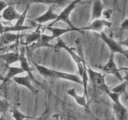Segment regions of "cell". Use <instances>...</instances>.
<instances>
[{
    "label": "cell",
    "instance_id": "7402d4cb",
    "mask_svg": "<svg viewBox=\"0 0 128 120\" xmlns=\"http://www.w3.org/2000/svg\"><path fill=\"white\" fill-rule=\"evenodd\" d=\"M81 81H82V85L83 86L84 90V95L86 96L88 100V81L89 78L88 74L87 72V64L84 66L83 72H82V75L81 76Z\"/></svg>",
    "mask_w": 128,
    "mask_h": 120
},
{
    "label": "cell",
    "instance_id": "52a82bcc",
    "mask_svg": "<svg viewBox=\"0 0 128 120\" xmlns=\"http://www.w3.org/2000/svg\"><path fill=\"white\" fill-rule=\"evenodd\" d=\"M111 26H112V22H110V21L106 19L100 18L93 20L87 26L80 29L82 32L84 31H91L100 33L103 31V30L105 28H110Z\"/></svg>",
    "mask_w": 128,
    "mask_h": 120
},
{
    "label": "cell",
    "instance_id": "f1b7e54d",
    "mask_svg": "<svg viewBox=\"0 0 128 120\" xmlns=\"http://www.w3.org/2000/svg\"><path fill=\"white\" fill-rule=\"evenodd\" d=\"M8 5V4L4 1L0 0V13H1L3 11V10L6 8Z\"/></svg>",
    "mask_w": 128,
    "mask_h": 120
},
{
    "label": "cell",
    "instance_id": "9c48e42d",
    "mask_svg": "<svg viewBox=\"0 0 128 120\" xmlns=\"http://www.w3.org/2000/svg\"><path fill=\"white\" fill-rule=\"evenodd\" d=\"M19 62L20 63V68L23 70L24 72H26L27 73V74L31 79L32 81H33L34 83L40 84V82L35 79L34 76L31 68L29 64L28 60L25 54V51L24 50H21V52L19 53Z\"/></svg>",
    "mask_w": 128,
    "mask_h": 120
},
{
    "label": "cell",
    "instance_id": "9a60e30c",
    "mask_svg": "<svg viewBox=\"0 0 128 120\" xmlns=\"http://www.w3.org/2000/svg\"><path fill=\"white\" fill-rule=\"evenodd\" d=\"M67 94L74 99L76 103L80 106L84 108H88V98L84 95L78 94L74 88H70L67 90Z\"/></svg>",
    "mask_w": 128,
    "mask_h": 120
},
{
    "label": "cell",
    "instance_id": "ffe728a7",
    "mask_svg": "<svg viewBox=\"0 0 128 120\" xmlns=\"http://www.w3.org/2000/svg\"><path fill=\"white\" fill-rule=\"evenodd\" d=\"M24 71L20 67H16V66H8V72L6 76L4 77V80L2 83L5 84L8 82L10 80L16 77L18 75L23 73Z\"/></svg>",
    "mask_w": 128,
    "mask_h": 120
},
{
    "label": "cell",
    "instance_id": "277c9868",
    "mask_svg": "<svg viewBox=\"0 0 128 120\" xmlns=\"http://www.w3.org/2000/svg\"><path fill=\"white\" fill-rule=\"evenodd\" d=\"M106 93L113 102L112 110L118 120H128V110L120 101V94L108 90Z\"/></svg>",
    "mask_w": 128,
    "mask_h": 120
},
{
    "label": "cell",
    "instance_id": "d4e9b609",
    "mask_svg": "<svg viewBox=\"0 0 128 120\" xmlns=\"http://www.w3.org/2000/svg\"><path fill=\"white\" fill-rule=\"evenodd\" d=\"M29 8H30V6L29 5H27L26 7V8L24 9L23 12L20 15V18H19L18 20L16 21V22L15 23V26H21L24 25V22L25 20H26V16H27V12L29 10Z\"/></svg>",
    "mask_w": 128,
    "mask_h": 120
},
{
    "label": "cell",
    "instance_id": "6da1fadb",
    "mask_svg": "<svg viewBox=\"0 0 128 120\" xmlns=\"http://www.w3.org/2000/svg\"><path fill=\"white\" fill-rule=\"evenodd\" d=\"M34 65L38 72L44 78L61 79V80H67V81L76 82L79 84L82 85L81 78L74 74L56 71V70L50 69L46 66L37 63H34Z\"/></svg>",
    "mask_w": 128,
    "mask_h": 120
},
{
    "label": "cell",
    "instance_id": "ac0fdd59",
    "mask_svg": "<svg viewBox=\"0 0 128 120\" xmlns=\"http://www.w3.org/2000/svg\"><path fill=\"white\" fill-rule=\"evenodd\" d=\"M28 2V4L30 6L31 4L32 3H42L52 5H57L60 6H66L68 4L70 3L71 1L70 0H26Z\"/></svg>",
    "mask_w": 128,
    "mask_h": 120
},
{
    "label": "cell",
    "instance_id": "2e32d148",
    "mask_svg": "<svg viewBox=\"0 0 128 120\" xmlns=\"http://www.w3.org/2000/svg\"><path fill=\"white\" fill-rule=\"evenodd\" d=\"M31 28H33V26H26V25H22V26H15V25H12V26H4L0 21V34H1L4 33V32H20V31H24V30H30Z\"/></svg>",
    "mask_w": 128,
    "mask_h": 120
},
{
    "label": "cell",
    "instance_id": "ba28073f",
    "mask_svg": "<svg viewBox=\"0 0 128 120\" xmlns=\"http://www.w3.org/2000/svg\"><path fill=\"white\" fill-rule=\"evenodd\" d=\"M102 70L105 72H106V73L111 74L115 76L120 81H122L124 80V78L122 77L121 72H120V69L118 68V66L116 65V62H115L114 54L111 53V55H110L108 61L102 66Z\"/></svg>",
    "mask_w": 128,
    "mask_h": 120
},
{
    "label": "cell",
    "instance_id": "8fae6325",
    "mask_svg": "<svg viewBox=\"0 0 128 120\" xmlns=\"http://www.w3.org/2000/svg\"><path fill=\"white\" fill-rule=\"evenodd\" d=\"M45 30H47L50 32V34L49 35L50 41L55 39L60 38V36L68 32H71V31H75L72 29L68 28H61L53 27L52 26H47L45 28Z\"/></svg>",
    "mask_w": 128,
    "mask_h": 120
},
{
    "label": "cell",
    "instance_id": "e0dca14e",
    "mask_svg": "<svg viewBox=\"0 0 128 120\" xmlns=\"http://www.w3.org/2000/svg\"><path fill=\"white\" fill-rule=\"evenodd\" d=\"M0 59L5 62L8 67L11 64L19 62V53L14 52H8L4 54H0Z\"/></svg>",
    "mask_w": 128,
    "mask_h": 120
},
{
    "label": "cell",
    "instance_id": "cb8c5ba5",
    "mask_svg": "<svg viewBox=\"0 0 128 120\" xmlns=\"http://www.w3.org/2000/svg\"><path fill=\"white\" fill-rule=\"evenodd\" d=\"M10 112H11L12 117L13 118L14 120H24L26 119L31 118V117L28 116H26L24 114L22 113L21 111L18 110L15 108H12L10 109Z\"/></svg>",
    "mask_w": 128,
    "mask_h": 120
},
{
    "label": "cell",
    "instance_id": "7a4b0ae2",
    "mask_svg": "<svg viewBox=\"0 0 128 120\" xmlns=\"http://www.w3.org/2000/svg\"><path fill=\"white\" fill-rule=\"evenodd\" d=\"M61 49H64V50H66L70 54L71 58L74 61L75 64H76V66H77L79 74L81 76L82 75V72H83L84 66L87 64L84 59L83 56H80L79 54L76 53L72 48L70 47L68 45H67L65 43V42L63 40H62L60 38L58 39L57 42H56V44L54 46V50L56 52V51H60Z\"/></svg>",
    "mask_w": 128,
    "mask_h": 120
},
{
    "label": "cell",
    "instance_id": "83f0119b",
    "mask_svg": "<svg viewBox=\"0 0 128 120\" xmlns=\"http://www.w3.org/2000/svg\"><path fill=\"white\" fill-rule=\"evenodd\" d=\"M112 10H104L103 11V12H102V16L103 15L104 16H105L106 17V20H107V19L108 18H110L111 16V14H112Z\"/></svg>",
    "mask_w": 128,
    "mask_h": 120
},
{
    "label": "cell",
    "instance_id": "603a6c76",
    "mask_svg": "<svg viewBox=\"0 0 128 120\" xmlns=\"http://www.w3.org/2000/svg\"><path fill=\"white\" fill-rule=\"evenodd\" d=\"M127 87H128V81L126 79V80H124V81H122L120 84L117 85V86L112 88L110 91H111V92H115V93L119 94L121 95V94L125 93V92H126Z\"/></svg>",
    "mask_w": 128,
    "mask_h": 120
},
{
    "label": "cell",
    "instance_id": "5bb4252c",
    "mask_svg": "<svg viewBox=\"0 0 128 120\" xmlns=\"http://www.w3.org/2000/svg\"><path fill=\"white\" fill-rule=\"evenodd\" d=\"M104 11L103 3L101 0H95L92 3L91 21L101 18Z\"/></svg>",
    "mask_w": 128,
    "mask_h": 120
},
{
    "label": "cell",
    "instance_id": "30bf717a",
    "mask_svg": "<svg viewBox=\"0 0 128 120\" xmlns=\"http://www.w3.org/2000/svg\"><path fill=\"white\" fill-rule=\"evenodd\" d=\"M58 16V14L54 12V6L50 5L44 13L35 18L33 20V21H34L36 23L40 24H42L46 23L50 21H52V22H53L55 20H56Z\"/></svg>",
    "mask_w": 128,
    "mask_h": 120
},
{
    "label": "cell",
    "instance_id": "4fadbf2b",
    "mask_svg": "<svg viewBox=\"0 0 128 120\" xmlns=\"http://www.w3.org/2000/svg\"><path fill=\"white\" fill-rule=\"evenodd\" d=\"M12 80L18 84L21 85V86L28 88L33 94H36L38 92L37 90H36L34 86L32 85V80L28 74L26 76H17L13 78Z\"/></svg>",
    "mask_w": 128,
    "mask_h": 120
},
{
    "label": "cell",
    "instance_id": "d6986e66",
    "mask_svg": "<svg viewBox=\"0 0 128 120\" xmlns=\"http://www.w3.org/2000/svg\"><path fill=\"white\" fill-rule=\"evenodd\" d=\"M20 37V34L15 32H4L1 34V44L2 46L10 45L18 40Z\"/></svg>",
    "mask_w": 128,
    "mask_h": 120
},
{
    "label": "cell",
    "instance_id": "4316f807",
    "mask_svg": "<svg viewBox=\"0 0 128 120\" xmlns=\"http://www.w3.org/2000/svg\"><path fill=\"white\" fill-rule=\"evenodd\" d=\"M121 29L122 31H127L128 29V18H126L123 20L121 26Z\"/></svg>",
    "mask_w": 128,
    "mask_h": 120
},
{
    "label": "cell",
    "instance_id": "3957f363",
    "mask_svg": "<svg viewBox=\"0 0 128 120\" xmlns=\"http://www.w3.org/2000/svg\"><path fill=\"white\" fill-rule=\"evenodd\" d=\"M82 1V0H72V1H71V2L69 4H68L65 6L64 8L63 9V10L59 14L56 20L53 21V22H52V23L50 24L49 26H52L53 24L56 23V22H60V21H62V22L67 24L69 26V28H70L72 29V30H74L75 31H77V32H80L82 33L83 32L81 31L80 28L75 27L73 25V24L72 23L71 20H70V16H71L72 12L73 11V10L76 8L78 4H79Z\"/></svg>",
    "mask_w": 128,
    "mask_h": 120
},
{
    "label": "cell",
    "instance_id": "f546056e",
    "mask_svg": "<svg viewBox=\"0 0 128 120\" xmlns=\"http://www.w3.org/2000/svg\"><path fill=\"white\" fill-rule=\"evenodd\" d=\"M62 120H78L75 117L72 116H66V117H64L62 118Z\"/></svg>",
    "mask_w": 128,
    "mask_h": 120
},
{
    "label": "cell",
    "instance_id": "7c38bea8",
    "mask_svg": "<svg viewBox=\"0 0 128 120\" xmlns=\"http://www.w3.org/2000/svg\"><path fill=\"white\" fill-rule=\"evenodd\" d=\"M21 14L19 13L15 9L14 5L10 4L6 6L1 13V18L7 21H12L18 20Z\"/></svg>",
    "mask_w": 128,
    "mask_h": 120
},
{
    "label": "cell",
    "instance_id": "44dd1931",
    "mask_svg": "<svg viewBox=\"0 0 128 120\" xmlns=\"http://www.w3.org/2000/svg\"><path fill=\"white\" fill-rule=\"evenodd\" d=\"M41 34V31H39V30H36V31L31 32V33L25 35L24 36V43L26 45H29V46L32 44V43L36 42L40 40Z\"/></svg>",
    "mask_w": 128,
    "mask_h": 120
},
{
    "label": "cell",
    "instance_id": "1f68e13d",
    "mask_svg": "<svg viewBox=\"0 0 128 120\" xmlns=\"http://www.w3.org/2000/svg\"><path fill=\"white\" fill-rule=\"evenodd\" d=\"M0 120H6V119L4 118L2 116H0Z\"/></svg>",
    "mask_w": 128,
    "mask_h": 120
},
{
    "label": "cell",
    "instance_id": "5b68a950",
    "mask_svg": "<svg viewBox=\"0 0 128 120\" xmlns=\"http://www.w3.org/2000/svg\"><path fill=\"white\" fill-rule=\"evenodd\" d=\"M87 72L89 80H90L95 86L104 91L105 92L110 90V88L106 82L104 74L95 71L88 65H87Z\"/></svg>",
    "mask_w": 128,
    "mask_h": 120
},
{
    "label": "cell",
    "instance_id": "8992f818",
    "mask_svg": "<svg viewBox=\"0 0 128 120\" xmlns=\"http://www.w3.org/2000/svg\"><path fill=\"white\" fill-rule=\"evenodd\" d=\"M99 37L107 45L111 51V53L121 54L126 58H128V50H124V48L120 44V42L108 36L103 31L99 34Z\"/></svg>",
    "mask_w": 128,
    "mask_h": 120
},
{
    "label": "cell",
    "instance_id": "4dcf8cb0",
    "mask_svg": "<svg viewBox=\"0 0 128 120\" xmlns=\"http://www.w3.org/2000/svg\"><path fill=\"white\" fill-rule=\"evenodd\" d=\"M3 80H4V76H2V74H1V73H0V81H3Z\"/></svg>",
    "mask_w": 128,
    "mask_h": 120
},
{
    "label": "cell",
    "instance_id": "484cf974",
    "mask_svg": "<svg viewBox=\"0 0 128 120\" xmlns=\"http://www.w3.org/2000/svg\"><path fill=\"white\" fill-rule=\"evenodd\" d=\"M9 103L6 100L0 99V112L5 113L8 110Z\"/></svg>",
    "mask_w": 128,
    "mask_h": 120
}]
</instances>
